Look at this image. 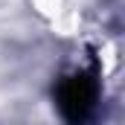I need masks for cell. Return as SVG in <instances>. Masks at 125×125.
Instances as JSON below:
<instances>
[{
  "label": "cell",
  "instance_id": "1",
  "mask_svg": "<svg viewBox=\"0 0 125 125\" xmlns=\"http://www.w3.org/2000/svg\"><path fill=\"white\" fill-rule=\"evenodd\" d=\"M55 102L67 125H90L99 108V70L90 67L64 76L55 90Z\"/></svg>",
  "mask_w": 125,
  "mask_h": 125
}]
</instances>
